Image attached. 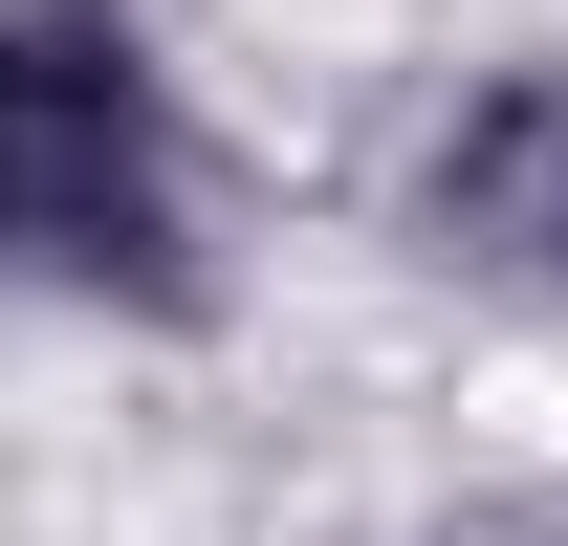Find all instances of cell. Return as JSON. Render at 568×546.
Here are the masks:
<instances>
[{
	"mask_svg": "<svg viewBox=\"0 0 568 546\" xmlns=\"http://www.w3.org/2000/svg\"><path fill=\"white\" fill-rule=\"evenodd\" d=\"M394 219H416L437 284H503V306H525V284H568V44L459 88V110L416 132V198H394Z\"/></svg>",
	"mask_w": 568,
	"mask_h": 546,
	"instance_id": "2",
	"label": "cell"
},
{
	"mask_svg": "<svg viewBox=\"0 0 568 546\" xmlns=\"http://www.w3.org/2000/svg\"><path fill=\"white\" fill-rule=\"evenodd\" d=\"M0 284L197 328V153L132 0H0Z\"/></svg>",
	"mask_w": 568,
	"mask_h": 546,
	"instance_id": "1",
	"label": "cell"
}]
</instances>
